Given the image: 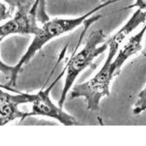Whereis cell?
<instances>
[{
	"label": "cell",
	"instance_id": "8fae6325",
	"mask_svg": "<svg viewBox=\"0 0 146 146\" xmlns=\"http://www.w3.org/2000/svg\"><path fill=\"white\" fill-rule=\"evenodd\" d=\"M41 1H42V0H37V2H36V3H35V5H34V7H33V8L38 9V5H39V4H40V3H41Z\"/></svg>",
	"mask_w": 146,
	"mask_h": 146
},
{
	"label": "cell",
	"instance_id": "7a4b0ae2",
	"mask_svg": "<svg viewBox=\"0 0 146 146\" xmlns=\"http://www.w3.org/2000/svg\"><path fill=\"white\" fill-rule=\"evenodd\" d=\"M120 0H109L107 2L102 3L93 8L92 9L89 10V12L86 13L85 15L72 18V19H60V18H55L51 21H47L44 23L43 27H41L39 33L36 35H34V38L31 44L29 45L27 50L25 52V54L22 56L21 60L18 62V63L14 67H8L5 66L3 62H1L5 68L1 67L2 74H6V77L8 76L9 79V86H15L16 81V77L22 68V66L30 61V59L36 54L37 51H38L40 49L43 48V46L51 40L54 38H56L65 33H68L80 26L87 18H90L91 15L98 12V10L102 9L103 8L118 2Z\"/></svg>",
	"mask_w": 146,
	"mask_h": 146
},
{
	"label": "cell",
	"instance_id": "277c9868",
	"mask_svg": "<svg viewBox=\"0 0 146 146\" xmlns=\"http://www.w3.org/2000/svg\"><path fill=\"white\" fill-rule=\"evenodd\" d=\"M54 83L45 91L41 90L36 94L33 102L32 111L26 114V117L33 115H43L56 119L64 126H79L80 123L72 115L67 114L61 107L56 106L50 100L49 94Z\"/></svg>",
	"mask_w": 146,
	"mask_h": 146
},
{
	"label": "cell",
	"instance_id": "30bf717a",
	"mask_svg": "<svg viewBox=\"0 0 146 146\" xmlns=\"http://www.w3.org/2000/svg\"><path fill=\"white\" fill-rule=\"evenodd\" d=\"M133 8H138L143 10H146V0H137L133 4L129 5L125 9H133Z\"/></svg>",
	"mask_w": 146,
	"mask_h": 146
},
{
	"label": "cell",
	"instance_id": "5b68a950",
	"mask_svg": "<svg viewBox=\"0 0 146 146\" xmlns=\"http://www.w3.org/2000/svg\"><path fill=\"white\" fill-rule=\"evenodd\" d=\"M37 10L36 9H32L30 11L16 10L15 16L1 26V40L10 34H38L41 27L37 24Z\"/></svg>",
	"mask_w": 146,
	"mask_h": 146
},
{
	"label": "cell",
	"instance_id": "8992f818",
	"mask_svg": "<svg viewBox=\"0 0 146 146\" xmlns=\"http://www.w3.org/2000/svg\"><path fill=\"white\" fill-rule=\"evenodd\" d=\"M36 94L20 93L10 95L3 91H0V121L1 125L4 126L16 119L26 118L25 112L18 109L20 104H33Z\"/></svg>",
	"mask_w": 146,
	"mask_h": 146
},
{
	"label": "cell",
	"instance_id": "ba28073f",
	"mask_svg": "<svg viewBox=\"0 0 146 146\" xmlns=\"http://www.w3.org/2000/svg\"><path fill=\"white\" fill-rule=\"evenodd\" d=\"M146 110V88L144 90H142L139 96H138V100L136 101L133 110V113L134 115H139L142 112Z\"/></svg>",
	"mask_w": 146,
	"mask_h": 146
},
{
	"label": "cell",
	"instance_id": "3957f363",
	"mask_svg": "<svg viewBox=\"0 0 146 146\" xmlns=\"http://www.w3.org/2000/svg\"><path fill=\"white\" fill-rule=\"evenodd\" d=\"M105 40L106 35L103 30L99 29L92 32L86 39L84 48L68 62L64 86L62 92L61 98L58 102L59 107L62 108L67 95L79 74L92 64L94 58L109 49V44L108 42H105Z\"/></svg>",
	"mask_w": 146,
	"mask_h": 146
},
{
	"label": "cell",
	"instance_id": "6da1fadb",
	"mask_svg": "<svg viewBox=\"0 0 146 146\" xmlns=\"http://www.w3.org/2000/svg\"><path fill=\"white\" fill-rule=\"evenodd\" d=\"M145 20L146 11L138 9L129 21L107 41L110 50L103 68L92 79L82 84L74 86L70 94L72 98H84L88 110L98 111L99 110L101 99L110 96V85L115 76L111 68L114 57L119 51L120 46L124 39L136 27L145 22Z\"/></svg>",
	"mask_w": 146,
	"mask_h": 146
},
{
	"label": "cell",
	"instance_id": "52a82bcc",
	"mask_svg": "<svg viewBox=\"0 0 146 146\" xmlns=\"http://www.w3.org/2000/svg\"><path fill=\"white\" fill-rule=\"evenodd\" d=\"M146 32V23L145 27L135 35L128 39V41L125 44V45L119 50L116 58L112 62V72L115 76L118 75L121 72V67L126 62V61L139 52L142 49V40L144 38L145 33Z\"/></svg>",
	"mask_w": 146,
	"mask_h": 146
},
{
	"label": "cell",
	"instance_id": "9c48e42d",
	"mask_svg": "<svg viewBox=\"0 0 146 146\" xmlns=\"http://www.w3.org/2000/svg\"><path fill=\"white\" fill-rule=\"evenodd\" d=\"M36 2L37 0H12L11 7L16 8L18 11H30Z\"/></svg>",
	"mask_w": 146,
	"mask_h": 146
}]
</instances>
